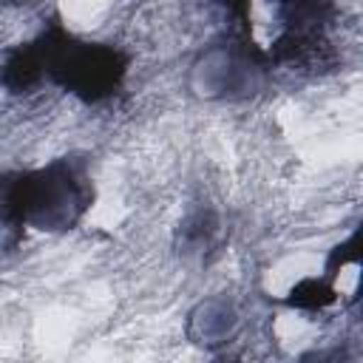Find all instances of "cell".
Masks as SVG:
<instances>
[{"instance_id":"7a4b0ae2","label":"cell","mask_w":363,"mask_h":363,"mask_svg":"<svg viewBox=\"0 0 363 363\" xmlns=\"http://www.w3.org/2000/svg\"><path fill=\"white\" fill-rule=\"evenodd\" d=\"M91 201L94 184L88 162L79 156H62L37 170L0 176V224L6 230H71Z\"/></svg>"},{"instance_id":"3957f363","label":"cell","mask_w":363,"mask_h":363,"mask_svg":"<svg viewBox=\"0 0 363 363\" xmlns=\"http://www.w3.org/2000/svg\"><path fill=\"white\" fill-rule=\"evenodd\" d=\"M298 363H354V357L346 349H323V352L303 354Z\"/></svg>"},{"instance_id":"6da1fadb","label":"cell","mask_w":363,"mask_h":363,"mask_svg":"<svg viewBox=\"0 0 363 363\" xmlns=\"http://www.w3.org/2000/svg\"><path fill=\"white\" fill-rule=\"evenodd\" d=\"M128 54L108 43H85L60 23L45 26L31 43L11 48L0 65V79L11 91H28L48 79L82 102H99L122 85Z\"/></svg>"}]
</instances>
